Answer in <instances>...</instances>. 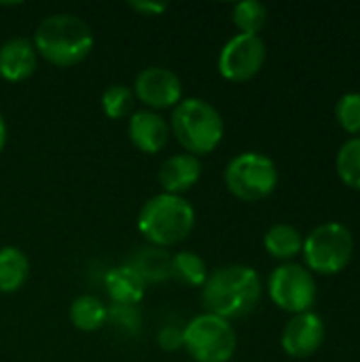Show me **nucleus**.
<instances>
[{
    "label": "nucleus",
    "instance_id": "obj_18",
    "mask_svg": "<svg viewBox=\"0 0 360 362\" xmlns=\"http://www.w3.org/2000/svg\"><path fill=\"white\" fill-rule=\"evenodd\" d=\"M263 246L269 252V257L278 261H293L303 250V235L297 227L278 223L267 229L263 238Z\"/></svg>",
    "mask_w": 360,
    "mask_h": 362
},
{
    "label": "nucleus",
    "instance_id": "obj_27",
    "mask_svg": "<svg viewBox=\"0 0 360 362\" xmlns=\"http://www.w3.org/2000/svg\"><path fill=\"white\" fill-rule=\"evenodd\" d=\"M129 8L136 11L138 15H144V17H157L161 13L168 11V4L166 2H146V0H132L129 2Z\"/></svg>",
    "mask_w": 360,
    "mask_h": 362
},
{
    "label": "nucleus",
    "instance_id": "obj_8",
    "mask_svg": "<svg viewBox=\"0 0 360 362\" xmlns=\"http://www.w3.org/2000/svg\"><path fill=\"white\" fill-rule=\"evenodd\" d=\"M269 299L289 314L312 312L316 301V280L314 274L297 263H282L276 267L267 280Z\"/></svg>",
    "mask_w": 360,
    "mask_h": 362
},
{
    "label": "nucleus",
    "instance_id": "obj_2",
    "mask_svg": "<svg viewBox=\"0 0 360 362\" xmlns=\"http://www.w3.org/2000/svg\"><path fill=\"white\" fill-rule=\"evenodd\" d=\"M34 49L49 64L70 68L81 64L93 51L91 25L74 13L47 15L34 30Z\"/></svg>",
    "mask_w": 360,
    "mask_h": 362
},
{
    "label": "nucleus",
    "instance_id": "obj_6",
    "mask_svg": "<svg viewBox=\"0 0 360 362\" xmlns=\"http://www.w3.org/2000/svg\"><path fill=\"white\" fill-rule=\"evenodd\" d=\"M182 348L195 362H229L238 350V335L229 320L204 312L182 329Z\"/></svg>",
    "mask_w": 360,
    "mask_h": 362
},
{
    "label": "nucleus",
    "instance_id": "obj_17",
    "mask_svg": "<svg viewBox=\"0 0 360 362\" xmlns=\"http://www.w3.org/2000/svg\"><path fill=\"white\" fill-rule=\"evenodd\" d=\"M30 276L28 255L17 246L0 248V293L11 295L17 293Z\"/></svg>",
    "mask_w": 360,
    "mask_h": 362
},
{
    "label": "nucleus",
    "instance_id": "obj_23",
    "mask_svg": "<svg viewBox=\"0 0 360 362\" xmlns=\"http://www.w3.org/2000/svg\"><path fill=\"white\" fill-rule=\"evenodd\" d=\"M134 91L127 85L121 83H112L104 89L102 93V110L108 119L117 121V119H125L127 115H132V106H134Z\"/></svg>",
    "mask_w": 360,
    "mask_h": 362
},
{
    "label": "nucleus",
    "instance_id": "obj_9",
    "mask_svg": "<svg viewBox=\"0 0 360 362\" xmlns=\"http://www.w3.org/2000/svg\"><path fill=\"white\" fill-rule=\"evenodd\" d=\"M267 59V47L261 36L236 34L219 53V72L233 83H246L255 78Z\"/></svg>",
    "mask_w": 360,
    "mask_h": 362
},
{
    "label": "nucleus",
    "instance_id": "obj_20",
    "mask_svg": "<svg viewBox=\"0 0 360 362\" xmlns=\"http://www.w3.org/2000/svg\"><path fill=\"white\" fill-rule=\"evenodd\" d=\"M208 274H210L208 265L197 252L182 250V252L172 255V278H176L180 284L202 288Z\"/></svg>",
    "mask_w": 360,
    "mask_h": 362
},
{
    "label": "nucleus",
    "instance_id": "obj_15",
    "mask_svg": "<svg viewBox=\"0 0 360 362\" xmlns=\"http://www.w3.org/2000/svg\"><path fill=\"white\" fill-rule=\"evenodd\" d=\"M104 288L115 305H138L146 293V282L129 263L112 267L104 276Z\"/></svg>",
    "mask_w": 360,
    "mask_h": 362
},
{
    "label": "nucleus",
    "instance_id": "obj_21",
    "mask_svg": "<svg viewBox=\"0 0 360 362\" xmlns=\"http://www.w3.org/2000/svg\"><path fill=\"white\" fill-rule=\"evenodd\" d=\"M231 19L236 23V28L240 30V34L259 36V32L267 23V6L259 0H242L233 6Z\"/></svg>",
    "mask_w": 360,
    "mask_h": 362
},
{
    "label": "nucleus",
    "instance_id": "obj_22",
    "mask_svg": "<svg viewBox=\"0 0 360 362\" xmlns=\"http://www.w3.org/2000/svg\"><path fill=\"white\" fill-rule=\"evenodd\" d=\"M335 168L346 187L360 191V136L350 138L342 144L335 159Z\"/></svg>",
    "mask_w": 360,
    "mask_h": 362
},
{
    "label": "nucleus",
    "instance_id": "obj_1",
    "mask_svg": "<svg viewBox=\"0 0 360 362\" xmlns=\"http://www.w3.org/2000/svg\"><path fill=\"white\" fill-rule=\"evenodd\" d=\"M261 297L263 284L259 274L240 263L210 272L202 286V303L206 312L229 322L252 314Z\"/></svg>",
    "mask_w": 360,
    "mask_h": 362
},
{
    "label": "nucleus",
    "instance_id": "obj_5",
    "mask_svg": "<svg viewBox=\"0 0 360 362\" xmlns=\"http://www.w3.org/2000/svg\"><path fill=\"white\" fill-rule=\"evenodd\" d=\"M310 272L320 276H333L344 272L354 255L352 231L342 223H325L303 238L301 250Z\"/></svg>",
    "mask_w": 360,
    "mask_h": 362
},
{
    "label": "nucleus",
    "instance_id": "obj_24",
    "mask_svg": "<svg viewBox=\"0 0 360 362\" xmlns=\"http://www.w3.org/2000/svg\"><path fill=\"white\" fill-rule=\"evenodd\" d=\"M335 119L344 132L360 136V93H344L335 104Z\"/></svg>",
    "mask_w": 360,
    "mask_h": 362
},
{
    "label": "nucleus",
    "instance_id": "obj_11",
    "mask_svg": "<svg viewBox=\"0 0 360 362\" xmlns=\"http://www.w3.org/2000/svg\"><path fill=\"white\" fill-rule=\"evenodd\" d=\"M325 341V322L314 312L295 314L282 331V350L291 358H308L320 350Z\"/></svg>",
    "mask_w": 360,
    "mask_h": 362
},
{
    "label": "nucleus",
    "instance_id": "obj_7",
    "mask_svg": "<svg viewBox=\"0 0 360 362\" xmlns=\"http://www.w3.org/2000/svg\"><path fill=\"white\" fill-rule=\"evenodd\" d=\"M278 168L263 153H240L225 168V187L242 202H261L278 187Z\"/></svg>",
    "mask_w": 360,
    "mask_h": 362
},
{
    "label": "nucleus",
    "instance_id": "obj_3",
    "mask_svg": "<svg viewBox=\"0 0 360 362\" xmlns=\"http://www.w3.org/2000/svg\"><path fill=\"white\" fill-rule=\"evenodd\" d=\"M136 225L149 246L170 248L191 235L195 210L189 199L180 195L157 193L142 204Z\"/></svg>",
    "mask_w": 360,
    "mask_h": 362
},
{
    "label": "nucleus",
    "instance_id": "obj_14",
    "mask_svg": "<svg viewBox=\"0 0 360 362\" xmlns=\"http://www.w3.org/2000/svg\"><path fill=\"white\" fill-rule=\"evenodd\" d=\"M38 68V53L34 42L23 36L8 38L0 45V76L8 83L30 78Z\"/></svg>",
    "mask_w": 360,
    "mask_h": 362
},
{
    "label": "nucleus",
    "instance_id": "obj_13",
    "mask_svg": "<svg viewBox=\"0 0 360 362\" xmlns=\"http://www.w3.org/2000/svg\"><path fill=\"white\" fill-rule=\"evenodd\" d=\"M202 178V161L195 155L189 153H176L168 157L157 172V180L163 189V193L170 195H185L191 191Z\"/></svg>",
    "mask_w": 360,
    "mask_h": 362
},
{
    "label": "nucleus",
    "instance_id": "obj_28",
    "mask_svg": "<svg viewBox=\"0 0 360 362\" xmlns=\"http://www.w3.org/2000/svg\"><path fill=\"white\" fill-rule=\"evenodd\" d=\"M6 144V121H4V115L0 112V153Z\"/></svg>",
    "mask_w": 360,
    "mask_h": 362
},
{
    "label": "nucleus",
    "instance_id": "obj_19",
    "mask_svg": "<svg viewBox=\"0 0 360 362\" xmlns=\"http://www.w3.org/2000/svg\"><path fill=\"white\" fill-rule=\"evenodd\" d=\"M70 322L83 333H93L108 322V308L95 295H81L70 305Z\"/></svg>",
    "mask_w": 360,
    "mask_h": 362
},
{
    "label": "nucleus",
    "instance_id": "obj_16",
    "mask_svg": "<svg viewBox=\"0 0 360 362\" xmlns=\"http://www.w3.org/2000/svg\"><path fill=\"white\" fill-rule=\"evenodd\" d=\"M129 265L146 282V286L161 284L172 278V255L168 252V248L144 246L134 255Z\"/></svg>",
    "mask_w": 360,
    "mask_h": 362
},
{
    "label": "nucleus",
    "instance_id": "obj_10",
    "mask_svg": "<svg viewBox=\"0 0 360 362\" xmlns=\"http://www.w3.org/2000/svg\"><path fill=\"white\" fill-rule=\"evenodd\" d=\"M134 98L149 110L176 108L182 100V81L176 72L163 66H149L140 70L134 78Z\"/></svg>",
    "mask_w": 360,
    "mask_h": 362
},
{
    "label": "nucleus",
    "instance_id": "obj_25",
    "mask_svg": "<svg viewBox=\"0 0 360 362\" xmlns=\"http://www.w3.org/2000/svg\"><path fill=\"white\" fill-rule=\"evenodd\" d=\"M108 320L123 331H136L140 327V314L134 305H112V310H108Z\"/></svg>",
    "mask_w": 360,
    "mask_h": 362
},
{
    "label": "nucleus",
    "instance_id": "obj_26",
    "mask_svg": "<svg viewBox=\"0 0 360 362\" xmlns=\"http://www.w3.org/2000/svg\"><path fill=\"white\" fill-rule=\"evenodd\" d=\"M157 344L163 352H176L182 348V329L176 325H166L159 335H157Z\"/></svg>",
    "mask_w": 360,
    "mask_h": 362
},
{
    "label": "nucleus",
    "instance_id": "obj_4",
    "mask_svg": "<svg viewBox=\"0 0 360 362\" xmlns=\"http://www.w3.org/2000/svg\"><path fill=\"white\" fill-rule=\"evenodd\" d=\"M170 129L185 153L202 157L219 148L225 136L223 115L204 98H182L172 108Z\"/></svg>",
    "mask_w": 360,
    "mask_h": 362
},
{
    "label": "nucleus",
    "instance_id": "obj_12",
    "mask_svg": "<svg viewBox=\"0 0 360 362\" xmlns=\"http://www.w3.org/2000/svg\"><path fill=\"white\" fill-rule=\"evenodd\" d=\"M127 136L140 153L155 155L166 148V144L170 142L172 129H170V121L163 115L142 108L129 115Z\"/></svg>",
    "mask_w": 360,
    "mask_h": 362
}]
</instances>
